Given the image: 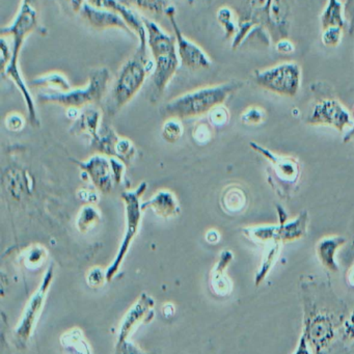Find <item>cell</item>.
<instances>
[{
    "instance_id": "obj_26",
    "label": "cell",
    "mask_w": 354,
    "mask_h": 354,
    "mask_svg": "<svg viewBox=\"0 0 354 354\" xmlns=\"http://www.w3.org/2000/svg\"><path fill=\"white\" fill-rule=\"evenodd\" d=\"M345 16V7L341 0H327L320 15L321 28L335 26L345 28L348 26Z\"/></svg>"
},
{
    "instance_id": "obj_38",
    "label": "cell",
    "mask_w": 354,
    "mask_h": 354,
    "mask_svg": "<svg viewBox=\"0 0 354 354\" xmlns=\"http://www.w3.org/2000/svg\"><path fill=\"white\" fill-rule=\"evenodd\" d=\"M115 354H146L142 349L129 341L117 342Z\"/></svg>"
},
{
    "instance_id": "obj_4",
    "label": "cell",
    "mask_w": 354,
    "mask_h": 354,
    "mask_svg": "<svg viewBox=\"0 0 354 354\" xmlns=\"http://www.w3.org/2000/svg\"><path fill=\"white\" fill-rule=\"evenodd\" d=\"M153 72L154 63L149 57L148 46L138 45L132 57L122 65L118 72L107 102L109 113H118L131 102Z\"/></svg>"
},
{
    "instance_id": "obj_16",
    "label": "cell",
    "mask_w": 354,
    "mask_h": 354,
    "mask_svg": "<svg viewBox=\"0 0 354 354\" xmlns=\"http://www.w3.org/2000/svg\"><path fill=\"white\" fill-rule=\"evenodd\" d=\"M80 17L91 28L97 30H120L134 36L123 18L111 10L102 9L86 1L80 11Z\"/></svg>"
},
{
    "instance_id": "obj_18",
    "label": "cell",
    "mask_w": 354,
    "mask_h": 354,
    "mask_svg": "<svg viewBox=\"0 0 354 354\" xmlns=\"http://www.w3.org/2000/svg\"><path fill=\"white\" fill-rule=\"evenodd\" d=\"M234 254L231 250H223L219 254L218 260L210 273V288L215 295L225 297L231 294L233 283L227 277V270L229 265L233 261Z\"/></svg>"
},
{
    "instance_id": "obj_27",
    "label": "cell",
    "mask_w": 354,
    "mask_h": 354,
    "mask_svg": "<svg viewBox=\"0 0 354 354\" xmlns=\"http://www.w3.org/2000/svg\"><path fill=\"white\" fill-rule=\"evenodd\" d=\"M124 3L131 8L153 14V15H165L174 7L169 0H122Z\"/></svg>"
},
{
    "instance_id": "obj_13",
    "label": "cell",
    "mask_w": 354,
    "mask_h": 354,
    "mask_svg": "<svg viewBox=\"0 0 354 354\" xmlns=\"http://www.w3.org/2000/svg\"><path fill=\"white\" fill-rule=\"evenodd\" d=\"M176 14H177V10L174 6L167 14V17L169 18L171 28H173L180 63L184 68L192 70V71L209 69L212 66L210 57L207 55L206 51L200 45L188 39L182 32L181 28L178 24Z\"/></svg>"
},
{
    "instance_id": "obj_19",
    "label": "cell",
    "mask_w": 354,
    "mask_h": 354,
    "mask_svg": "<svg viewBox=\"0 0 354 354\" xmlns=\"http://www.w3.org/2000/svg\"><path fill=\"white\" fill-rule=\"evenodd\" d=\"M142 210L150 209L156 216L163 219L175 218L181 212L177 196L167 189L155 192L152 198L142 204Z\"/></svg>"
},
{
    "instance_id": "obj_22",
    "label": "cell",
    "mask_w": 354,
    "mask_h": 354,
    "mask_svg": "<svg viewBox=\"0 0 354 354\" xmlns=\"http://www.w3.org/2000/svg\"><path fill=\"white\" fill-rule=\"evenodd\" d=\"M248 194L242 186L237 184L227 185L221 196V205L223 210L230 214L243 212L248 205Z\"/></svg>"
},
{
    "instance_id": "obj_7",
    "label": "cell",
    "mask_w": 354,
    "mask_h": 354,
    "mask_svg": "<svg viewBox=\"0 0 354 354\" xmlns=\"http://www.w3.org/2000/svg\"><path fill=\"white\" fill-rule=\"evenodd\" d=\"M111 72L107 68L95 69L86 86L71 88L68 92H43L38 95L40 102L53 103L67 109H80L100 102L109 88Z\"/></svg>"
},
{
    "instance_id": "obj_20",
    "label": "cell",
    "mask_w": 354,
    "mask_h": 354,
    "mask_svg": "<svg viewBox=\"0 0 354 354\" xmlns=\"http://www.w3.org/2000/svg\"><path fill=\"white\" fill-rule=\"evenodd\" d=\"M347 242L342 236H325L319 240L316 245L317 256L321 264L331 272L339 271V264L335 260V254L339 248Z\"/></svg>"
},
{
    "instance_id": "obj_48",
    "label": "cell",
    "mask_w": 354,
    "mask_h": 354,
    "mask_svg": "<svg viewBox=\"0 0 354 354\" xmlns=\"http://www.w3.org/2000/svg\"><path fill=\"white\" fill-rule=\"evenodd\" d=\"M347 279L348 283H349L350 285L354 286V265L349 269V271H348Z\"/></svg>"
},
{
    "instance_id": "obj_23",
    "label": "cell",
    "mask_w": 354,
    "mask_h": 354,
    "mask_svg": "<svg viewBox=\"0 0 354 354\" xmlns=\"http://www.w3.org/2000/svg\"><path fill=\"white\" fill-rule=\"evenodd\" d=\"M62 347L70 354H92V347L82 329L74 327L61 335Z\"/></svg>"
},
{
    "instance_id": "obj_45",
    "label": "cell",
    "mask_w": 354,
    "mask_h": 354,
    "mask_svg": "<svg viewBox=\"0 0 354 354\" xmlns=\"http://www.w3.org/2000/svg\"><path fill=\"white\" fill-rule=\"evenodd\" d=\"M65 1L74 13H80V10L88 0H65Z\"/></svg>"
},
{
    "instance_id": "obj_28",
    "label": "cell",
    "mask_w": 354,
    "mask_h": 354,
    "mask_svg": "<svg viewBox=\"0 0 354 354\" xmlns=\"http://www.w3.org/2000/svg\"><path fill=\"white\" fill-rule=\"evenodd\" d=\"M216 19L225 32V39H233L239 28V20L235 11L230 7H221L216 12Z\"/></svg>"
},
{
    "instance_id": "obj_10",
    "label": "cell",
    "mask_w": 354,
    "mask_h": 354,
    "mask_svg": "<svg viewBox=\"0 0 354 354\" xmlns=\"http://www.w3.org/2000/svg\"><path fill=\"white\" fill-rule=\"evenodd\" d=\"M308 213L304 210L296 218L277 225H260L242 229L244 237L256 244H285L301 239L308 233Z\"/></svg>"
},
{
    "instance_id": "obj_35",
    "label": "cell",
    "mask_w": 354,
    "mask_h": 354,
    "mask_svg": "<svg viewBox=\"0 0 354 354\" xmlns=\"http://www.w3.org/2000/svg\"><path fill=\"white\" fill-rule=\"evenodd\" d=\"M136 153L133 144L128 138H119L115 145V156L124 160H130Z\"/></svg>"
},
{
    "instance_id": "obj_43",
    "label": "cell",
    "mask_w": 354,
    "mask_h": 354,
    "mask_svg": "<svg viewBox=\"0 0 354 354\" xmlns=\"http://www.w3.org/2000/svg\"><path fill=\"white\" fill-rule=\"evenodd\" d=\"M344 335H347L348 339L354 343V313H352L346 322H344Z\"/></svg>"
},
{
    "instance_id": "obj_42",
    "label": "cell",
    "mask_w": 354,
    "mask_h": 354,
    "mask_svg": "<svg viewBox=\"0 0 354 354\" xmlns=\"http://www.w3.org/2000/svg\"><path fill=\"white\" fill-rule=\"evenodd\" d=\"M293 354H313L312 349H310V345H308V341L304 335H300L297 347H296Z\"/></svg>"
},
{
    "instance_id": "obj_2",
    "label": "cell",
    "mask_w": 354,
    "mask_h": 354,
    "mask_svg": "<svg viewBox=\"0 0 354 354\" xmlns=\"http://www.w3.org/2000/svg\"><path fill=\"white\" fill-rule=\"evenodd\" d=\"M142 21L147 30L149 53L154 63V72L151 78L152 101L156 102L165 94L181 63L178 55L175 36L167 34L150 18L142 16Z\"/></svg>"
},
{
    "instance_id": "obj_15",
    "label": "cell",
    "mask_w": 354,
    "mask_h": 354,
    "mask_svg": "<svg viewBox=\"0 0 354 354\" xmlns=\"http://www.w3.org/2000/svg\"><path fill=\"white\" fill-rule=\"evenodd\" d=\"M77 163L99 192L107 194L113 190L115 182L111 157L96 154L84 162Z\"/></svg>"
},
{
    "instance_id": "obj_5",
    "label": "cell",
    "mask_w": 354,
    "mask_h": 354,
    "mask_svg": "<svg viewBox=\"0 0 354 354\" xmlns=\"http://www.w3.org/2000/svg\"><path fill=\"white\" fill-rule=\"evenodd\" d=\"M324 304L315 301L304 291V331L314 354H325L337 335V319Z\"/></svg>"
},
{
    "instance_id": "obj_6",
    "label": "cell",
    "mask_w": 354,
    "mask_h": 354,
    "mask_svg": "<svg viewBox=\"0 0 354 354\" xmlns=\"http://www.w3.org/2000/svg\"><path fill=\"white\" fill-rule=\"evenodd\" d=\"M250 148L256 151L269 162L267 182L273 192L281 198L288 200L297 192L301 179V165L295 157L277 154L262 145L250 142Z\"/></svg>"
},
{
    "instance_id": "obj_36",
    "label": "cell",
    "mask_w": 354,
    "mask_h": 354,
    "mask_svg": "<svg viewBox=\"0 0 354 354\" xmlns=\"http://www.w3.org/2000/svg\"><path fill=\"white\" fill-rule=\"evenodd\" d=\"M194 140L198 142V145H206L212 140V130H211V125L208 124L201 123L194 127V132H192Z\"/></svg>"
},
{
    "instance_id": "obj_31",
    "label": "cell",
    "mask_w": 354,
    "mask_h": 354,
    "mask_svg": "<svg viewBox=\"0 0 354 354\" xmlns=\"http://www.w3.org/2000/svg\"><path fill=\"white\" fill-rule=\"evenodd\" d=\"M344 28L341 26H328V28H322L321 32V43L326 48H337L339 46L343 40Z\"/></svg>"
},
{
    "instance_id": "obj_12",
    "label": "cell",
    "mask_w": 354,
    "mask_h": 354,
    "mask_svg": "<svg viewBox=\"0 0 354 354\" xmlns=\"http://www.w3.org/2000/svg\"><path fill=\"white\" fill-rule=\"evenodd\" d=\"M306 122L308 125L327 126L346 133L353 126V115L337 99L324 98L314 103Z\"/></svg>"
},
{
    "instance_id": "obj_49",
    "label": "cell",
    "mask_w": 354,
    "mask_h": 354,
    "mask_svg": "<svg viewBox=\"0 0 354 354\" xmlns=\"http://www.w3.org/2000/svg\"><path fill=\"white\" fill-rule=\"evenodd\" d=\"M350 252H351V256L354 258V239L353 241H352L351 250H350Z\"/></svg>"
},
{
    "instance_id": "obj_3",
    "label": "cell",
    "mask_w": 354,
    "mask_h": 354,
    "mask_svg": "<svg viewBox=\"0 0 354 354\" xmlns=\"http://www.w3.org/2000/svg\"><path fill=\"white\" fill-rule=\"evenodd\" d=\"M243 86L239 80H231L214 86H203L180 95L162 109L167 119L187 120L202 117L223 103Z\"/></svg>"
},
{
    "instance_id": "obj_25",
    "label": "cell",
    "mask_w": 354,
    "mask_h": 354,
    "mask_svg": "<svg viewBox=\"0 0 354 354\" xmlns=\"http://www.w3.org/2000/svg\"><path fill=\"white\" fill-rule=\"evenodd\" d=\"M30 86L36 88H47V92L63 93L72 88L67 76L57 71L38 76L30 82Z\"/></svg>"
},
{
    "instance_id": "obj_34",
    "label": "cell",
    "mask_w": 354,
    "mask_h": 354,
    "mask_svg": "<svg viewBox=\"0 0 354 354\" xmlns=\"http://www.w3.org/2000/svg\"><path fill=\"white\" fill-rule=\"evenodd\" d=\"M266 115L263 109L257 106H252L243 111L240 120L241 123L246 126H256L264 122Z\"/></svg>"
},
{
    "instance_id": "obj_33",
    "label": "cell",
    "mask_w": 354,
    "mask_h": 354,
    "mask_svg": "<svg viewBox=\"0 0 354 354\" xmlns=\"http://www.w3.org/2000/svg\"><path fill=\"white\" fill-rule=\"evenodd\" d=\"M209 124L214 128H223L230 122V113L225 105H219L208 113Z\"/></svg>"
},
{
    "instance_id": "obj_1",
    "label": "cell",
    "mask_w": 354,
    "mask_h": 354,
    "mask_svg": "<svg viewBox=\"0 0 354 354\" xmlns=\"http://www.w3.org/2000/svg\"><path fill=\"white\" fill-rule=\"evenodd\" d=\"M39 19V0H21L11 24L3 26L0 30V36L9 39L12 50L11 61L1 70V74L11 80L21 93L28 107V119L32 126L40 125V122L36 103L20 71L19 57L26 39L37 30H41Z\"/></svg>"
},
{
    "instance_id": "obj_37",
    "label": "cell",
    "mask_w": 354,
    "mask_h": 354,
    "mask_svg": "<svg viewBox=\"0 0 354 354\" xmlns=\"http://www.w3.org/2000/svg\"><path fill=\"white\" fill-rule=\"evenodd\" d=\"M86 281H88L90 287H101L105 281H107L105 270H102V269L98 268V267L93 268L92 270L88 272V277H86Z\"/></svg>"
},
{
    "instance_id": "obj_30",
    "label": "cell",
    "mask_w": 354,
    "mask_h": 354,
    "mask_svg": "<svg viewBox=\"0 0 354 354\" xmlns=\"http://www.w3.org/2000/svg\"><path fill=\"white\" fill-rule=\"evenodd\" d=\"M184 129L181 121L177 119H167L161 129V136L169 144H175L183 136Z\"/></svg>"
},
{
    "instance_id": "obj_41",
    "label": "cell",
    "mask_w": 354,
    "mask_h": 354,
    "mask_svg": "<svg viewBox=\"0 0 354 354\" xmlns=\"http://www.w3.org/2000/svg\"><path fill=\"white\" fill-rule=\"evenodd\" d=\"M345 15L347 16L349 32H352L354 28V0H347L345 5Z\"/></svg>"
},
{
    "instance_id": "obj_47",
    "label": "cell",
    "mask_w": 354,
    "mask_h": 354,
    "mask_svg": "<svg viewBox=\"0 0 354 354\" xmlns=\"http://www.w3.org/2000/svg\"><path fill=\"white\" fill-rule=\"evenodd\" d=\"M174 312H175V308H174L173 304H167L163 306V314H165V316H173Z\"/></svg>"
},
{
    "instance_id": "obj_29",
    "label": "cell",
    "mask_w": 354,
    "mask_h": 354,
    "mask_svg": "<svg viewBox=\"0 0 354 354\" xmlns=\"http://www.w3.org/2000/svg\"><path fill=\"white\" fill-rule=\"evenodd\" d=\"M100 218V212L95 207L86 205V206L82 207L80 214H78L76 227L82 233H86L97 225Z\"/></svg>"
},
{
    "instance_id": "obj_11",
    "label": "cell",
    "mask_w": 354,
    "mask_h": 354,
    "mask_svg": "<svg viewBox=\"0 0 354 354\" xmlns=\"http://www.w3.org/2000/svg\"><path fill=\"white\" fill-rule=\"evenodd\" d=\"M53 279H55V266L51 264L45 271L44 277H43L38 289L32 294V297L26 304L21 318L14 330V335H15L16 342L19 347H26L30 337L34 335L37 323L40 320L47 295H48L49 290L53 285Z\"/></svg>"
},
{
    "instance_id": "obj_21",
    "label": "cell",
    "mask_w": 354,
    "mask_h": 354,
    "mask_svg": "<svg viewBox=\"0 0 354 354\" xmlns=\"http://www.w3.org/2000/svg\"><path fill=\"white\" fill-rule=\"evenodd\" d=\"M262 15H265L269 24L286 38L290 26V8L287 0H268Z\"/></svg>"
},
{
    "instance_id": "obj_32",
    "label": "cell",
    "mask_w": 354,
    "mask_h": 354,
    "mask_svg": "<svg viewBox=\"0 0 354 354\" xmlns=\"http://www.w3.org/2000/svg\"><path fill=\"white\" fill-rule=\"evenodd\" d=\"M47 252L43 246H32L24 254V265L28 269H37L43 264L46 259Z\"/></svg>"
},
{
    "instance_id": "obj_17",
    "label": "cell",
    "mask_w": 354,
    "mask_h": 354,
    "mask_svg": "<svg viewBox=\"0 0 354 354\" xmlns=\"http://www.w3.org/2000/svg\"><path fill=\"white\" fill-rule=\"evenodd\" d=\"M88 3L97 8L111 10L123 18L124 21L133 32L134 36L138 38L140 46H148L147 30L145 28L142 16L138 15L133 8L124 3L122 0H88Z\"/></svg>"
},
{
    "instance_id": "obj_40",
    "label": "cell",
    "mask_w": 354,
    "mask_h": 354,
    "mask_svg": "<svg viewBox=\"0 0 354 354\" xmlns=\"http://www.w3.org/2000/svg\"><path fill=\"white\" fill-rule=\"evenodd\" d=\"M24 124H26V121L19 113H11L6 120V126L12 131H19V130L24 129Z\"/></svg>"
},
{
    "instance_id": "obj_44",
    "label": "cell",
    "mask_w": 354,
    "mask_h": 354,
    "mask_svg": "<svg viewBox=\"0 0 354 354\" xmlns=\"http://www.w3.org/2000/svg\"><path fill=\"white\" fill-rule=\"evenodd\" d=\"M205 238H206V241L208 242V243L216 244L218 243L219 240H221V234H219L217 230H209Z\"/></svg>"
},
{
    "instance_id": "obj_39",
    "label": "cell",
    "mask_w": 354,
    "mask_h": 354,
    "mask_svg": "<svg viewBox=\"0 0 354 354\" xmlns=\"http://www.w3.org/2000/svg\"><path fill=\"white\" fill-rule=\"evenodd\" d=\"M275 51L281 55H292L295 53V44L290 39L281 38L274 45Z\"/></svg>"
},
{
    "instance_id": "obj_8",
    "label": "cell",
    "mask_w": 354,
    "mask_h": 354,
    "mask_svg": "<svg viewBox=\"0 0 354 354\" xmlns=\"http://www.w3.org/2000/svg\"><path fill=\"white\" fill-rule=\"evenodd\" d=\"M147 188H148L147 182H142L136 189L126 190V192H122L121 198L124 203V209H125V233H124L123 239L120 243V248L115 259L111 264L105 269L107 281H113L119 272L122 264L131 248L132 242L138 235L140 223H142V211H144L140 200L146 192Z\"/></svg>"
},
{
    "instance_id": "obj_24",
    "label": "cell",
    "mask_w": 354,
    "mask_h": 354,
    "mask_svg": "<svg viewBox=\"0 0 354 354\" xmlns=\"http://www.w3.org/2000/svg\"><path fill=\"white\" fill-rule=\"evenodd\" d=\"M283 244L271 242L264 244V252H263L262 260L260 266L254 275V283L256 286L261 285L266 279L270 273L271 269L274 266L275 263L279 260L281 254Z\"/></svg>"
},
{
    "instance_id": "obj_14",
    "label": "cell",
    "mask_w": 354,
    "mask_h": 354,
    "mask_svg": "<svg viewBox=\"0 0 354 354\" xmlns=\"http://www.w3.org/2000/svg\"><path fill=\"white\" fill-rule=\"evenodd\" d=\"M155 300L152 296L142 293L134 304L130 306L120 325L118 342L128 341L130 335L142 324L150 323L154 318Z\"/></svg>"
},
{
    "instance_id": "obj_46",
    "label": "cell",
    "mask_w": 354,
    "mask_h": 354,
    "mask_svg": "<svg viewBox=\"0 0 354 354\" xmlns=\"http://www.w3.org/2000/svg\"><path fill=\"white\" fill-rule=\"evenodd\" d=\"M353 126H352L351 129L348 130L345 134H344L343 142H348L354 138V111H353Z\"/></svg>"
},
{
    "instance_id": "obj_9",
    "label": "cell",
    "mask_w": 354,
    "mask_h": 354,
    "mask_svg": "<svg viewBox=\"0 0 354 354\" xmlns=\"http://www.w3.org/2000/svg\"><path fill=\"white\" fill-rule=\"evenodd\" d=\"M254 80L260 88L283 97H295L301 88V67L296 62H283L256 70Z\"/></svg>"
}]
</instances>
